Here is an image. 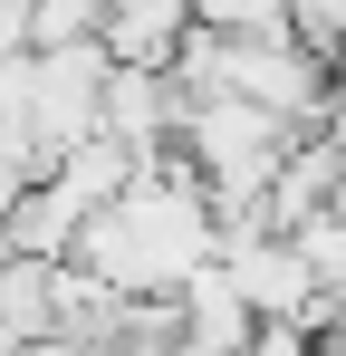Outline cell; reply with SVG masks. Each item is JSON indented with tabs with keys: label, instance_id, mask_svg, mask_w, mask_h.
Listing matches in <instances>:
<instances>
[{
	"label": "cell",
	"instance_id": "cell-3",
	"mask_svg": "<svg viewBox=\"0 0 346 356\" xmlns=\"http://www.w3.org/2000/svg\"><path fill=\"white\" fill-rule=\"evenodd\" d=\"M106 39V0H39L29 10V49H97Z\"/></svg>",
	"mask_w": 346,
	"mask_h": 356
},
{
	"label": "cell",
	"instance_id": "cell-1",
	"mask_svg": "<svg viewBox=\"0 0 346 356\" xmlns=\"http://www.w3.org/2000/svg\"><path fill=\"white\" fill-rule=\"evenodd\" d=\"M222 270H231V289L250 298V318H260V327H308V318H318V260H308V250H298V241L288 232H270V222H231L222 232Z\"/></svg>",
	"mask_w": 346,
	"mask_h": 356
},
{
	"label": "cell",
	"instance_id": "cell-2",
	"mask_svg": "<svg viewBox=\"0 0 346 356\" xmlns=\"http://www.w3.org/2000/svg\"><path fill=\"white\" fill-rule=\"evenodd\" d=\"M250 337H260V318H250V298L231 289L222 260L173 298V356H250Z\"/></svg>",
	"mask_w": 346,
	"mask_h": 356
},
{
	"label": "cell",
	"instance_id": "cell-4",
	"mask_svg": "<svg viewBox=\"0 0 346 356\" xmlns=\"http://www.w3.org/2000/svg\"><path fill=\"white\" fill-rule=\"evenodd\" d=\"M279 10H288V39L308 58H327V67L346 58V0H279Z\"/></svg>",
	"mask_w": 346,
	"mask_h": 356
}]
</instances>
